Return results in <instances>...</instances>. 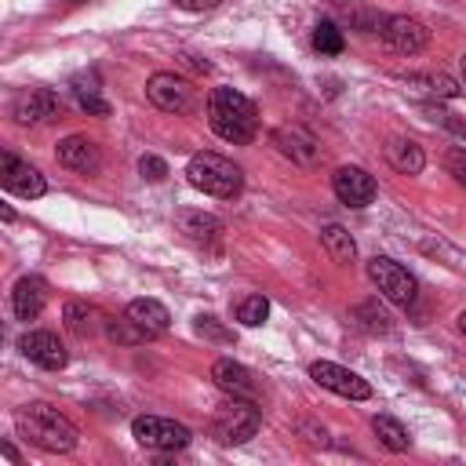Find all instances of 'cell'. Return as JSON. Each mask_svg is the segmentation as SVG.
Returning a JSON list of instances; mask_svg holds the SVG:
<instances>
[{
	"label": "cell",
	"mask_w": 466,
	"mask_h": 466,
	"mask_svg": "<svg viewBox=\"0 0 466 466\" xmlns=\"http://www.w3.org/2000/svg\"><path fill=\"white\" fill-rule=\"evenodd\" d=\"M459 328H462V335H466V309L459 313Z\"/></svg>",
	"instance_id": "obj_35"
},
{
	"label": "cell",
	"mask_w": 466,
	"mask_h": 466,
	"mask_svg": "<svg viewBox=\"0 0 466 466\" xmlns=\"http://www.w3.org/2000/svg\"><path fill=\"white\" fill-rule=\"evenodd\" d=\"M400 80L411 84V87H422L433 98H459L462 95V87L448 73H400Z\"/></svg>",
	"instance_id": "obj_22"
},
{
	"label": "cell",
	"mask_w": 466,
	"mask_h": 466,
	"mask_svg": "<svg viewBox=\"0 0 466 466\" xmlns=\"http://www.w3.org/2000/svg\"><path fill=\"white\" fill-rule=\"evenodd\" d=\"M73 98L84 113H95V116H106L109 113V102L98 95V84L91 76H73Z\"/></svg>",
	"instance_id": "obj_24"
},
{
	"label": "cell",
	"mask_w": 466,
	"mask_h": 466,
	"mask_svg": "<svg viewBox=\"0 0 466 466\" xmlns=\"http://www.w3.org/2000/svg\"><path fill=\"white\" fill-rule=\"evenodd\" d=\"M186 178H189L193 189H200V193H208V197H218V200L237 197L240 186H244L240 167H237L229 157L211 153V149L189 157V164H186Z\"/></svg>",
	"instance_id": "obj_3"
},
{
	"label": "cell",
	"mask_w": 466,
	"mask_h": 466,
	"mask_svg": "<svg viewBox=\"0 0 466 466\" xmlns=\"http://www.w3.org/2000/svg\"><path fill=\"white\" fill-rule=\"evenodd\" d=\"M193 328H197V335H200V339H211V342H233V331H229V328H222V324H218V317H211V313H200Z\"/></svg>",
	"instance_id": "obj_28"
},
{
	"label": "cell",
	"mask_w": 466,
	"mask_h": 466,
	"mask_svg": "<svg viewBox=\"0 0 466 466\" xmlns=\"http://www.w3.org/2000/svg\"><path fill=\"white\" fill-rule=\"evenodd\" d=\"M331 189H335V197H339L346 208H368V204L375 200V193H379L375 178H371L364 167H357V164H342V167H335V175H331Z\"/></svg>",
	"instance_id": "obj_11"
},
{
	"label": "cell",
	"mask_w": 466,
	"mask_h": 466,
	"mask_svg": "<svg viewBox=\"0 0 466 466\" xmlns=\"http://www.w3.org/2000/svg\"><path fill=\"white\" fill-rule=\"evenodd\" d=\"M371 430H375L379 444H382V448H390V451H408V448H411V437H408V430H404V426H400L393 415H375Z\"/></svg>",
	"instance_id": "obj_23"
},
{
	"label": "cell",
	"mask_w": 466,
	"mask_h": 466,
	"mask_svg": "<svg viewBox=\"0 0 466 466\" xmlns=\"http://www.w3.org/2000/svg\"><path fill=\"white\" fill-rule=\"evenodd\" d=\"M444 164H448V171L455 175V182H459V186H466V149H451Z\"/></svg>",
	"instance_id": "obj_32"
},
{
	"label": "cell",
	"mask_w": 466,
	"mask_h": 466,
	"mask_svg": "<svg viewBox=\"0 0 466 466\" xmlns=\"http://www.w3.org/2000/svg\"><path fill=\"white\" fill-rule=\"evenodd\" d=\"M0 186H4L11 197H22V200H36V197L47 193L44 175H40L29 160H18L15 153H4V157H0Z\"/></svg>",
	"instance_id": "obj_8"
},
{
	"label": "cell",
	"mask_w": 466,
	"mask_h": 466,
	"mask_svg": "<svg viewBox=\"0 0 466 466\" xmlns=\"http://www.w3.org/2000/svg\"><path fill=\"white\" fill-rule=\"evenodd\" d=\"M146 98L164 113H189L193 109V84L175 73H153L146 84Z\"/></svg>",
	"instance_id": "obj_9"
},
{
	"label": "cell",
	"mask_w": 466,
	"mask_h": 466,
	"mask_svg": "<svg viewBox=\"0 0 466 466\" xmlns=\"http://www.w3.org/2000/svg\"><path fill=\"white\" fill-rule=\"evenodd\" d=\"M382 40L397 51V55H419L426 44H430V29L419 22V18H408V15H393L382 22Z\"/></svg>",
	"instance_id": "obj_12"
},
{
	"label": "cell",
	"mask_w": 466,
	"mask_h": 466,
	"mask_svg": "<svg viewBox=\"0 0 466 466\" xmlns=\"http://www.w3.org/2000/svg\"><path fill=\"white\" fill-rule=\"evenodd\" d=\"M309 379H313L317 386H324V390L346 397V400H368V397H371L368 379H360L357 371H350V368H342V364H331V360H313V364H309Z\"/></svg>",
	"instance_id": "obj_7"
},
{
	"label": "cell",
	"mask_w": 466,
	"mask_h": 466,
	"mask_svg": "<svg viewBox=\"0 0 466 466\" xmlns=\"http://www.w3.org/2000/svg\"><path fill=\"white\" fill-rule=\"evenodd\" d=\"M459 66H462V76H466V55H462V58H459Z\"/></svg>",
	"instance_id": "obj_36"
},
{
	"label": "cell",
	"mask_w": 466,
	"mask_h": 466,
	"mask_svg": "<svg viewBox=\"0 0 466 466\" xmlns=\"http://www.w3.org/2000/svg\"><path fill=\"white\" fill-rule=\"evenodd\" d=\"M266 317H269V299H266V295H244V299L237 302V320H240V324L258 328Z\"/></svg>",
	"instance_id": "obj_26"
},
{
	"label": "cell",
	"mask_w": 466,
	"mask_h": 466,
	"mask_svg": "<svg viewBox=\"0 0 466 466\" xmlns=\"http://www.w3.org/2000/svg\"><path fill=\"white\" fill-rule=\"evenodd\" d=\"M138 175H142L146 182H164V175H167V164H164L160 157L146 153V157H138Z\"/></svg>",
	"instance_id": "obj_30"
},
{
	"label": "cell",
	"mask_w": 466,
	"mask_h": 466,
	"mask_svg": "<svg viewBox=\"0 0 466 466\" xmlns=\"http://www.w3.org/2000/svg\"><path fill=\"white\" fill-rule=\"evenodd\" d=\"M18 350L36 364V368H47V371H58L69 364V353L62 346V339L55 331H25L18 339Z\"/></svg>",
	"instance_id": "obj_14"
},
{
	"label": "cell",
	"mask_w": 466,
	"mask_h": 466,
	"mask_svg": "<svg viewBox=\"0 0 466 466\" xmlns=\"http://www.w3.org/2000/svg\"><path fill=\"white\" fill-rule=\"evenodd\" d=\"M47 306V284L40 277H18V284L11 288V309L18 320H36L40 309Z\"/></svg>",
	"instance_id": "obj_17"
},
{
	"label": "cell",
	"mask_w": 466,
	"mask_h": 466,
	"mask_svg": "<svg viewBox=\"0 0 466 466\" xmlns=\"http://www.w3.org/2000/svg\"><path fill=\"white\" fill-rule=\"evenodd\" d=\"M124 317L135 324V331L149 342V339H160L167 328H171V317H167V309L157 302V299H131L127 306H124Z\"/></svg>",
	"instance_id": "obj_15"
},
{
	"label": "cell",
	"mask_w": 466,
	"mask_h": 466,
	"mask_svg": "<svg viewBox=\"0 0 466 466\" xmlns=\"http://www.w3.org/2000/svg\"><path fill=\"white\" fill-rule=\"evenodd\" d=\"M320 244H324L328 258H331V262H339V266H350V262L357 258V244H353V237H350L339 222H331V226H324V229H320Z\"/></svg>",
	"instance_id": "obj_21"
},
{
	"label": "cell",
	"mask_w": 466,
	"mask_h": 466,
	"mask_svg": "<svg viewBox=\"0 0 466 466\" xmlns=\"http://www.w3.org/2000/svg\"><path fill=\"white\" fill-rule=\"evenodd\" d=\"M368 277H371V284H375L390 302H397V306H411V302L419 299L415 277H411L400 262H393V258H386V255L368 258Z\"/></svg>",
	"instance_id": "obj_5"
},
{
	"label": "cell",
	"mask_w": 466,
	"mask_h": 466,
	"mask_svg": "<svg viewBox=\"0 0 466 466\" xmlns=\"http://www.w3.org/2000/svg\"><path fill=\"white\" fill-rule=\"evenodd\" d=\"M273 142H277V149H280L291 164H299V167H313V164L320 160V146H317V138H313L306 127H277V131H273Z\"/></svg>",
	"instance_id": "obj_16"
},
{
	"label": "cell",
	"mask_w": 466,
	"mask_h": 466,
	"mask_svg": "<svg viewBox=\"0 0 466 466\" xmlns=\"http://www.w3.org/2000/svg\"><path fill=\"white\" fill-rule=\"evenodd\" d=\"M58 113H62V102H58V95H55L51 87H29V91L15 95V102H11V116H15V124H22V127L47 124V120H55Z\"/></svg>",
	"instance_id": "obj_10"
},
{
	"label": "cell",
	"mask_w": 466,
	"mask_h": 466,
	"mask_svg": "<svg viewBox=\"0 0 466 466\" xmlns=\"http://www.w3.org/2000/svg\"><path fill=\"white\" fill-rule=\"evenodd\" d=\"M258 426H262V411L251 404V397H229L211 415V437L218 444H244L258 433Z\"/></svg>",
	"instance_id": "obj_4"
},
{
	"label": "cell",
	"mask_w": 466,
	"mask_h": 466,
	"mask_svg": "<svg viewBox=\"0 0 466 466\" xmlns=\"http://www.w3.org/2000/svg\"><path fill=\"white\" fill-rule=\"evenodd\" d=\"M4 459H7V462H22V455H18L11 444H4Z\"/></svg>",
	"instance_id": "obj_34"
},
{
	"label": "cell",
	"mask_w": 466,
	"mask_h": 466,
	"mask_svg": "<svg viewBox=\"0 0 466 466\" xmlns=\"http://www.w3.org/2000/svg\"><path fill=\"white\" fill-rule=\"evenodd\" d=\"M208 124L222 142L244 146L258 131V109L248 95H240L233 87H215L208 95Z\"/></svg>",
	"instance_id": "obj_2"
},
{
	"label": "cell",
	"mask_w": 466,
	"mask_h": 466,
	"mask_svg": "<svg viewBox=\"0 0 466 466\" xmlns=\"http://www.w3.org/2000/svg\"><path fill=\"white\" fill-rule=\"evenodd\" d=\"M55 157H58L62 167H69V171H76V175H95V171L102 167V149H98V142L87 138V135H66V138L58 142Z\"/></svg>",
	"instance_id": "obj_13"
},
{
	"label": "cell",
	"mask_w": 466,
	"mask_h": 466,
	"mask_svg": "<svg viewBox=\"0 0 466 466\" xmlns=\"http://www.w3.org/2000/svg\"><path fill=\"white\" fill-rule=\"evenodd\" d=\"M131 433H135V441H138L142 448H149V451H182V448L189 444V437H193L182 422L164 419V415H138V419L131 422Z\"/></svg>",
	"instance_id": "obj_6"
},
{
	"label": "cell",
	"mask_w": 466,
	"mask_h": 466,
	"mask_svg": "<svg viewBox=\"0 0 466 466\" xmlns=\"http://www.w3.org/2000/svg\"><path fill=\"white\" fill-rule=\"evenodd\" d=\"M175 7H182V11H211V7H218L222 0H171Z\"/></svg>",
	"instance_id": "obj_33"
},
{
	"label": "cell",
	"mask_w": 466,
	"mask_h": 466,
	"mask_svg": "<svg viewBox=\"0 0 466 466\" xmlns=\"http://www.w3.org/2000/svg\"><path fill=\"white\" fill-rule=\"evenodd\" d=\"M357 317H368V320H360L368 331H390V317L382 309H375V302H360L357 306Z\"/></svg>",
	"instance_id": "obj_29"
},
{
	"label": "cell",
	"mask_w": 466,
	"mask_h": 466,
	"mask_svg": "<svg viewBox=\"0 0 466 466\" xmlns=\"http://www.w3.org/2000/svg\"><path fill=\"white\" fill-rule=\"evenodd\" d=\"M178 229H182L193 244H200V248L222 240V222H218L215 215H204V211H178Z\"/></svg>",
	"instance_id": "obj_19"
},
{
	"label": "cell",
	"mask_w": 466,
	"mask_h": 466,
	"mask_svg": "<svg viewBox=\"0 0 466 466\" xmlns=\"http://www.w3.org/2000/svg\"><path fill=\"white\" fill-rule=\"evenodd\" d=\"M426 116H430L433 124H444L448 131H455V135L466 138V120H462V116H455V113H448V109H437V106H426Z\"/></svg>",
	"instance_id": "obj_31"
},
{
	"label": "cell",
	"mask_w": 466,
	"mask_h": 466,
	"mask_svg": "<svg viewBox=\"0 0 466 466\" xmlns=\"http://www.w3.org/2000/svg\"><path fill=\"white\" fill-rule=\"evenodd\" d=\"M386 160H390V167L400 171V175H419L422 164H426V153H422V146L411 142V138H393V142L386 146Z\"/></svg>",
	"instance_id": "obj_20"
},
{
	"label": "cell",
	"mask_w": 466,
	"mask_h": 466,
	"mask_svg": "<svg viewBox=\"0 0 466 466\" xmlns=\"http://www.w3.org/2000/svg\"><path fill=\"white\" fill-rule=\"evenodd\" d=\"M211 382H215L222 393H229V397H255V379H251V371H248L244 364L229 360V357H222V360L211 364Z\"/></svg>",
	"instance_id": "obj_18"
},
{
	"label": "cell",
	"mask_w": 466,
	"mask_h": 466,
	"mask_svg": "<svg viewBox=\"0 0 466 466\" xmlns=\"http://www.w3.org/2000/svg\"><path fill=\"white\" fill-rule=\"evenodd\" d=\"M15 430L22 441L36 444L40 451H55L66 455L76 448L80 430L73 426V419L66 411H58L55 404H25L15 411Z\"/></svg>",
	"instance_id": "obj_1"
},
{
	"label": "cell",
	"mask_w": 466,
	"mask_h": 466,
	"mask_svg": "<svg viewBox=\"0 0 466 466\" xmlns=\"http://www.w3.org/2000/svg\"><path fill=\"white\" fill-rule=\"evenodd\" d=\"M313 47H317L320 55H339V51L346 47L342 29H339L335 22H317V25H313Z\"/></svg>",
	"instance_id": "obj_27"
},
{
	"label": "cell",
	"mask_w": 466,
	"mask_h": 466,
	"mask_svg": "<svg viewBox=\"0 0 466 466\" xmlns=\"http://www.w3.org/2000/svg\"><path fill=\"white\" fill-rule=\"evenodd\" d=\"M95 309L87 306V302H66L62 306V320H66V328L73 331V335H80V339H87L91 331H95Z\"/></svg>",
	"instance_id": "obj_25"
}]
</instances>
